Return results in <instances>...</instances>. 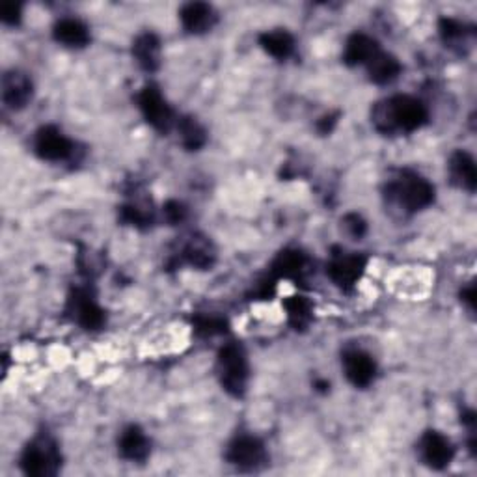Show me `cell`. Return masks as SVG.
<instances>
[{
	"label": "cell",
	"mask_w": 477,
	"mask_h": 477,
	"mask_svg": "<svg viewBox=\"0 0 477 477\" xmlns=\"http://www.w3.org/2000/svg\"><path fill=\"white\" fill-rule=\"evenodd\" d=\"M429 123L427 105L414 95L398 93L371 107V125L385 136L412 134Z\"/></svg>",
	"instance_id": "1"
},
{
	"label": "cell",
	"mask_w": 477,
	"mask_h": 477,
	"mask_svg": "<svg viewBox=\"0 0 477 477\" xmlns=\"http://www.w3.org/2000/svg\"><path fill=\"white\" fill-rule=\"evenodd\" d=\"M388 204L407 215L421 213L437 200V186L416 170H399L385 186Z\"/></svg>",
	"instance_id": "2"
},
{
	"label": "cell",
	"mask_w": 477,
	"mask_h": 477,
	"mask_svg": "<svg viewBox=\"0 0 477 477\" xmlns=\"http://www.w3.org/2000/svg\"><path fill=\"white\" fill-rule=\"evenodd\" d=\"M217 376L228 396L235 399L245 398L250 383V362L241 344L228 342L218 349Z\"/></svg>",
	"instance_id": "3"
},
{
	"label": "cell",
	"mask_w": 477,
	"mask_h": 477,
	"mask_svg": "<svg viewBox=\"0 0 477 477\" xmlns=\"http://www.w3.org/2000/svg\"><path fill=\"white\" fill-rule=\"evenodd\" d=\"M62 450L49 433H37L23 448L19 466L30 477H55L62 470Z\"/></svg>",
	"instance_id": "4"
},
{
	"label": "cell",
	"mask_w": 477,
	"mask_h": 477,
	"mask_svg": "<svg viewBox=\"0 0 477 477\" xmlns=\"http://www.w3.org/2000/svg\"><path fill=\"white\" fill-rule=\"evenodd\" d=\"M136 105L146 120V123L155 129L161 134H168L175 129L177 114L174 107L168 103V100L163 95L161 88L155 84H146L136 95Z\"/></svg>",
	"instance_id": "5"
},
{
	"label": "cell",
	"mask_w": 477,
	"mask_h": 477,
	"mask_svg": "<svg viewBox=\"0 0 477 477\" xmlns=\"http://www.w3.org/2000/svg\"><path fill=\"white\" fill-rule=\"evenodd\" d=\"M224 459L238 472H260L269 464V450L256 435L241 433L229 440Z\"/></svg>",
	"instance_id": "6"
},
{
	"label": "cell",
	"mask_w": 477,
	"mask_h": 477,
	"mask_svg": "<svg viewBox=\"0 0 477 477\" xmlns=\"http://www.w3.org/2000/svg\"><path fill=\"white\" fill-rule=\"evenodd\" d=\"M367 263V256L360 252L334 249L326 263V276L342 292H351L362 281Z\"/></svg>",
	"instance_id": "7"
},
{
	"label": "cell",
	"mask_w": 477,
	"mask_h": 477,
	"mask_svg": "<svg viewBox=\"0 0 477 477\" xmlns=\"http://www.w3.org/2000/svg\"><path fill=\"white\" fill-rule=\"evenodd\" d=\"M66 312L82 330L98 332L107 324V313L88 285H77L68 295Z\"/></svg>",
	"instance_id": "8"
},
{
	"label": "cell",
	"mask_w": 477,
	"mask_h": 477,
	"mask_svg": "<svg viewBox=\"0 0 477 477\" xmlns=\"http://www.w3.org/2000/svg\"><path fill=\"white\" fill-rule=\"evenodd\" d=\"M34 154L47 163H69L77 155V142L57 125H43L32 138Z\"/></svg>",
	"instance_id": "9"
},
{
	"label": "cell",
	"mask_w": 477,
	"mask_h": 477,
	"mask_svg": "<svg viewBox=\"0 0 477 477\" xmlns=\"http://www.w3.org/2000/svg\"><path fill=\"white\" fill-rule=\"evenodd\" d=\"M416 450L421 464L437 472L446 470L455 461L457 455L451 439L446 437L442 431H437V429H427L425 433H421Z\"/></svg>",
	"instance_id": "10"
},
{
	"label": "cell",
	"mask_w": 477,
	"mask_h": 477,
	"mask_svg": "<svg viewBox=\"0 0 477 477\" xmlns=\"http://www.w3.org/2000/svg\"><path fill=\"white\" fill-rule=\"evenodd\" d=\"M342 369L349 383L360 390L369 388L378 375V366L375 358L360 347H347L344 351Z\"/></svg>",
	"instance_id": "11"
},
{
	"label": "cell",
	"mask_w": 477,
	"mask_h": 477,
	"mask_svg": "<svg viewBox=\"0 0 477 477\" xmlns=\"http://www.w3.org/2000/svg\"><path fill=\"white\" fill-rule=\"evenodd\" d=\"M0 95H3V103L6 109L14 112L25 111L34 100V82L28 73L21 69H10L3 75Z\"/></svg>",
	"instance_id": "12"
},
{
	"label": "cell",
	"mask_w": 477,
	"mask_h": 477,
	"mask_svg": "<svg viewBox=\"0 0 477 477\" xmlns=\"http://www.w3.org/2000/svg\"><path fill=\"white\" fill-rule=\"evenodd\" d=\"M175 263L188 265L196 270H209L217 263V249L207 235L195 233L179 249Z\"/></svg>",
	"instance_id": "13"
},
{
	"label": "cell",
	"mask_w": 477,
	"mask_h": 477,
	"mask_svg": "<svg viewBox=\"0 0 477 477\" xmlns=\"http://www.w3.org/2000/svg\"><path fill=\"white\" fill-rule=\"evenodd\" d=\"M118 455L132 464H142L152 457V439L136 423L125 425L116 440Z\"/></svg>",
	"instance_id": "14"
},
{
	"label": "cell",
	"mask_w": 477,
	"mask_h": 477,
	"mask_svg": "<svg viewBox=\"0 0 477 477\" xmlns=\"http://www.w3.org/2000/svg\"><path fill=\"white\" fill-rule=\"evenodd\" d=\"M310 270L312 260L299 249L281 250L270 265V276H274V280L302 281L310 274Z\"/></svg>",
	"instance_id": "15"
},
{
	"label": "cell",
	"mask_w": 477,
	"mask_h": 477,
	"mask_svg": "<svg viewBox=\"0 0 477 477\" xmlns=\"http://www.w3.org/2000/svg\"><path fill=\"white\" fill-rule=\"evenodd\" d=\"M131 53L142 71L155 73L163 62V41L155 32H142L132 39Z\"/></svg>",
	"instance_id": "16"
},
{
	"label": "cell",
	"mask_w": 477,
	"mask_h": 477,
	"mask_svg": "<svg viewBox=\"0 0 477 477\" xmlns=\"http://www.w3.org/2000/svg\"><path fill=\"white\" fill-rule=\"evenodd\" d=\"M179 23L186 34L202 36L215 28L218 14L207 3H188L179 10Z\"/></svg>",
	"instance_id": "17"
},
{
	"label": "cell",
	"mask_w": 477,
	"mask_h": 477,
	"mask_svg": "<svg viewBox=\"0 0 477 477\" xmlns=\"http://www.w3.org/2000/svg\"><path fill=\"white\" fill-rule=\"evenodd\" d=\"M448 175L450 181L466 193H475L477 186V164L470 152L455 150L448 159Z\"/></svg>",
	"instance_id": "18"
},
{
	"label": "cell",
	"mask_w": 477,
	"mask_h": 477,
	"mask_svg": "<svg viewBox=\"0 0 477 477\" xmlns=\"http://www.w3.org/2000/svg\"><path fill=\"white\" fill-rule=\"evenodd\" d=\"M380 51L378 41L366 34V32H355L347 37L344 45V64L349 68H366L369 60Z\"/></svg>",
	"instance_id": "19"
},
{
	"label": "cell",
	"mask_w": 477,
	"mask_h": 477,
	"mask_svg": "<svg viewBox=\"0 0 477 477\" xmlns=\"http://www.w3.org/2000/svg\"><path fill=\"white\" fill-rule=\"evenodd\" d=\"M258 43L261 49L265 51V55H269L274 60H290L295 55L297 49V41L295 36L285 30V28H270L260 34Z\"/></svg>",
	"instance_id": "20"
},
{
	"label": "cell",
	"mask_w": 477,
	"mask_h": 477,
	"mask_svg": "<svg viewBox=\"0 0 477 477\" xmlns=\"http://www.w3.org/2000/svg\"><path fill=\"white\" fill-rule=\"evenodd\" d=\"M53 37L66 49H84L90 43V26L79 17H62L53 26Z\"/></svg>",
	"instance_id": "21"
},
{
	"label": "cell",
	"mask_w": 477,
	"mask_h": 477,
	"mask_svg": "<svg viewBox=\"0 0 477 477\" xmlns=\"http://www.w3.org/2000/svg\"><path fill=\"white\" fill-rule=\"evenodd\" d=\"M367 79L376 86H387L398 80L403 73V64L398 57L380 49L366 66Z\"/></svg>",
	"instance_id": "22"
},
{
	"label": "cell",
	"mask_w": 477,
	"mask_h": 477,
	"mask_svg": "<svg viewBox=\"0 0 477 477\" xmlns=\"http://www.w3.org/2000/svg\"><path fill=\"white\" fill-rule=\"evenodd\" d=\"M177 140L183 150L186 152H200L207 146L209 134L204 123L195 116H179L175 129Z\"/></svg>",
	"instance_id": "23"
},
{
	"label": "cell",
	"mask_w": 477,
	"mask_h": 477,
	"mask_svg": "<svg viewBox=\"0 0 477 477\" xmlns=\"http://www.w3.org/2000/svg\"><path fill=\"white\" fill-rule=\"evenodd\" d=\"M439 34L448 49L462 55L473 39V26L457 17H442L439 21Z\"/></svg>",
	"instance_id": "24"
},
{
	"label": "cell",
	"mask_w": 477,
	"mask_h": 477,
	"mask_svg": "<svg viewBox=\"0 0 477 477\" xmlns=\"http://www.w3.org/2000/svg\"><path fill=\"white\" fill-rule=\"evenodd\" d=\"M120 220L127 226L146 229L152 228L155 222V209L152 200L136 195L134 198H129L122 207H120Z\"/></svg>",
	"instance_id": "25"
},
{
	"label": "cell",
	"mask_w": 477,
	"mask_h": 477,
	"mask_svg": "<svg viewBox=\"0 0 477 477\" xmlns=\"http://www.w3.org/2000/svg\"><path fill=\"white\" fill-rule=\"evenodd\" d=\"M283 310L288 315L290 324L299 332L310 328L313 321V304L308 297L304 295H293L283 301Z\"/></svg>",
	"instance_id": "26"
},
{
	"label": "cell",
	"mask_w": 477,
	"mask_h": 477,
	"mask_svg": "<svg viewBox=\"0 0 477 477\" xmlns=\"http://www.w3.org/2000/svg\"><path fill=\"white\" fill-rule=\"evenodd\" d=\"M228 319L218 313H196L193 317V330L200 338H217L228 332Z\"/></svg>",
	"instance_id": "27"
},
{
	"label": "cell",
	"mask_w": 477,
	"mask_h": 477,
	"mask_svg": "<svg viewBox=\"0 0 477 477\" xmlns=\"http://www.w3.org/2000/svg\"><path fill=\"white\" fill-rule=\"evenodd\" d=\"M342 231L351 238V241H360L367 233V222L360 213H347L342 218Z\"/></svg>",
	"instance_id": "28"
},
{
	"label": "cell",
	"mask_w": 477,
	"mask_h": 477,
	"mask_svg": "<svg viewBox=\"0 0 477 477\" xmlns=\"http://www.w3.org/2000/svg\"><path fill=\"white\" fill-rule=\"evenodd\" d=\"M163 217L164 220L170 224V226H177L181 222L186 220L188 217V209L185 207V204L177 202V200H168L164 206H163Z\"/></svg>",
	"instance_id": "29"
},
{
	"label": "cell",
	"mask_w": 477,
	"mask_h": 477,
	"mask_svg": "<svg viewBox=\"0 0 477 477\" xmlns=\"http://www.w3.org/2000/svg\"><path fill=\"white\" fill-rule=\"evenodd\" d=\"M23 19V8L17 3H5L0 6V21L6 26H17Z\"/></svg>",
	"instance_id": "30"
},
{
	"label": "cell",
	"mask_w": 477,
	"mask_h": 477,
	"mask_svg": "<svg viewBox=\"0 0 477 477\" xmlns=\"http://www.w3.org/2000/svg\"><path fill=\"white\" fill-rule=\"evenodd\" d=\"M459 297H461V304L468 310L470 315H473V312H475V283L473 281L466 283L464 288L461 290Z\"/></svg>",
	"instance_id": "31"
},
{
	"label": "cell",
	"mask_w": 477,
	"mask_h": 477,
	"mask_svg": "<svg viewBox=\"0 0 477 477\" xmlns=\"http://www.w3.org/2000/svg\"><path fill=\"white\" fill-rule=\"evenodd\" d=\"M338 114H324L317 120L315 123V129L321 132V134H330L334 129H336L338 125Z\"/></svg>",
	"instance_id": "32"
}]
</instances>
